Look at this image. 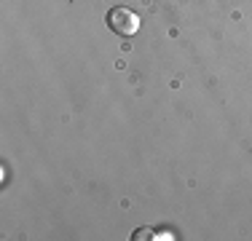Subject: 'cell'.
Here are the masks:
<instances>
[{
	"label": "cell",
	"instance_id": "6da1fadb",
	"mask_svg": "<svg viewBox=\"0 0 252 241\" xmlns=\"http://www.w3.org/2000/svg\"><path fill=\"white\" fill-rule=\"evenodd\" d=\"M107 27L113 30L121 38H131V35L140 32V16L131 8H124V5H116V8L107 11Z\"/></svg>",
	"mask_w": 252,
	"mask_h": 241
},
{
	"label": "cell",
	"instance_id": "7a4b0ae2",
	"mask_svg": "<svg viewBox=\"0 0 252 241\" xmlns=\"http://www.w3.org/2000/svg\"><path fill=\"white\" fill-rule=\"evenodd\" d=\"M153 233L156 231H151V228H137V231L131 233V241H148V239H153Z\"/></svg>",
	"mask_w": 252,
	"mask_h": 241
},
{
	"label": "cell",
	"instance_id": "3957f363",
	"mask_svg": "<svg viewBox=\"0 0 252 241\" xmlns=\"http://www.w3.org/2000/svg\"><path fill=\"white\" fill-rule=\"evenodd\" d=\"M153 239L156 241H175V233H172V231H156Z\"/></svg>",
	"mask_w": 252,
	"mask_h": 241
}]
</instances>
